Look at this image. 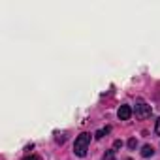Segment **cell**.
I'll use <instances>...</instances> for the list:
<instances>
[{
  "label": "cell",
  "instance_id": "9",
  "mask_svg": "<svg viewBox=\"0 0 160 160\" xmlns=\"http://www.w3.org/2000/svg\"><path fill=\"white\" fill-rule=\"evenodd\" d=\"M154 132H156V134H158V136H160V119H158V121H156V128H154Z\"/></svg>",
  "mask_w": 160,
  "mask_h": 160
},
{
  "label": "cell",
  "instance_id": "7",
  "mask_svg": "<svg viewBox=\"0 0 160 160\" xmlns=\"http://www.w3.org/2000/svg\"><path fill=\"white\" fill-rule=\"evenodd\" d=\"M136 145H138V141H136V138H132V139H128V147H130V149H136Z\"/></svg>",
  "mask_w": 160,
  "mask_h": 160
},
{
  "label": "cell",
  "instance_id": "1",
  "mask_svg": "<svg viewBox=\"0 0 160 160\" xmlns=\"http://www.w3.org/2000/svg\"><path fill=\"white\" fill-rule=\"evenodd\" d=\"M89 143H91V134H79L75 138V143H73V152L77 156H85L87 154V149H89Z\"/></svg>",
  "mask_w": 160,
  "mask_h": 160
},
{
  "label": "cell",
  "instance_id": "3",
  "mask_svg": "<svg viewBox=\"0 0 160 160\" xmlns=\"http://www.w3.org/2000/svg\"><path fill=\"white\" fill-rule=\"evenodd\" d=\"M117 115H119L121 121H128V119L132 117V108H130V106H121L119 111H117Z\"/></svg>",
  "mask_w": 160,
  "mask_h": 160
},
{
  "label": "cell",
  "instance_id": "11",
  "mask_svg": "<svg viewBox=\"0 0 160 160\" xmlns=\"http://www.w3.org/2000/svg\"><path fill=\"white\" fill-rule=\"evenodd\" d=\"M126 160H132V158H126Z\"/></svg>",
  "mask_w": 160,
  "mask_h": 160
},
{
  "label": "cell",
  "instance_id": "2",
  "mask_svg": "<svg viewBox=\"0 0 160 160\" xmlns=\"http://www.w3.org/2000/svg\"><path fill=\"white\" fill-rule=\"evenodd\" d=\"M136 117L138 119H147V117H151V106H147L143 100H138L136 102Z\"/></svg>",
  "mask_w": 160,
  "mask_h": 160
},
{
  "label": "cell",
  "instance_id": "6",
  "mask_svg": "<svg viewBox=\"0 0 160 160\" xmlns=\"http://www.w3.org/2000/svg\"><path fill=\"white\" fill-rule=\"evenodd\" d=\"M104 160H117V158H115V151H108V152L104 154Z\"/></svg>",
  "mask_w": 160,
  "mask_h": 160
},
{
  "label": "cell",
  "instance_id": "5",
  "mask_svg": "<svg viewBox=\"0 0 160 160\" xmlns=\"http://www.w3.org/2000/svg\"><path fill=\"white\" fill-rule=\"evenodd\" d=\"M109 130H111V128H109V126H106V128H102V130H98L94 138H96V139H102V138H104L106 134H109Z\"/></svg>",
  "mask_w": 160,
  "mask_h": 160
},
{
  "label": "cell",
  "instance_id": "4",
  "mask_svg": "<svg viewBox=\"0 0 160 160\" xmlns=\"http://www.w3.org/2000/svg\"><path fill=\"white\" fill-rule=\"evenodd\" d=\"M152 152H154V149L151 147V145H143V149H141V156H152Z\"/></svg>",
  "mask_w": 160,
  "mask_h": 160
},
{
  "label": "cell",
  "instance_id": "8",
  "mask_svg": "<svg viewBox=\"0 0 160 160\" xmlns=\"http://www.w3.org/2000/svg\"><path fill=\"white\" fill-rule=\"evenodd\" d=\"M121 147H122V141H119V139H117V141L113 143V149H121Z\"/></svg>",
  "mask_w": 160,
  "mask_h": 160
},
{
  "label": "cell",
  "instance_id": "10",
  "mask_svg": "<svg viewBox=\"0 0 160 160\" xmlns=\"http://www.w3.org/2000/svg\"><path fill=\"white\" fill-rule=\"evenodd\" d=\"M23 160H38V156H36V154H30V156H27V158H23Z\"/></svg>",
  "mask_w": 160,
  "mask_h": 160
}]
</instances>
